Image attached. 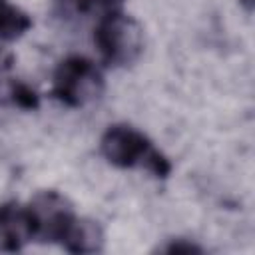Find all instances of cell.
I'll return each instance as SVG.
<instances>
[{"label":"cell","instance_id":"1","mask_svg":"<svg viewBox=\"0 0 255 255\" xmlns=\"http://www.w3.org/2000/svg\"><path fill=\"white\" fill-rule=\"evenodd\" d=\"M100 151L116 167H139L159 179L171 173V161L143 131L128 124L110 126L100 139Z\"/></svg>","mask_w":255,"mask_h":255},{"label":"cell","instance_id":"2","mask_svg":"<svg viewBox=\"0 0 255 255\" xmlns=\"http://www.w3.org/2000/svg\"><path fill=\"white\" fill-rule=\"evenodd\" d=\"M94 42L106 64L126 68L135 64L143 54L145 34L143 26L133 16L116 10L100 18Z\"/></svg>","mask_w":255,"mask_h":255},{"label":"cell","instance_id":"3","mask_svg":"<svg viewBox=\"0 0 255 255\" xmlns=\"http://www.w3.org/2000/svg\"><path fill=\"white\" fill-rule=\"evenodd\" d=\"M104 90V74L90 58L68 56L54 72L52 94L68 108H84L100 100Z\"/></svg>","mask_w":255,"mask_h":255},{"label":"cell","instance_id":"4","mask_svg":"<svg viewBox=\"0 0 255 255\" xmlns=\"http://www.w3.org/2000/svg\"><path fill=\"white\" fill-rule=\"evenodd\" d=\"M26 209L32 223V235L42 243H60L72 221L78 217L70 199L54 189L38 191Z\"/></svg>","mask_w":255,"mask_h":255},{"label":"cell","instance_id":"5","mask_svg":"<svg viewBox=\"0 0 255 255\" xmlns=\"http://www.w3.org/2000/svg\"><path fill=\"white\" fill-rule=\"evenodd\" d=\"M32 239V223L26 205L18 201L0 203V249L20 251Z\"/></svg>","mask_w":255,"mask_h":255},{"label":"cell","instance_id":"6","mask_svg":"<svg viewBox=\"0 0 255 255\" xmlns=\"http://www.w3.org/2000/svg\"><path fill=\"white\" fill-rule=\"evenodd\" d=\"M104 229L98 221L76 217L60 243L70 253H100L104 249Z\"/></svg>","mask_w":255,"mask_h":255},{"label":"cell","instance_id":"7","mask_svg":"<svg viewBox=\"0 0 255 255\" xmlns=\"http://www.w3.org/2000/svg\"><path fill=\"white\" fill-rule=\"evenodd\" d=\"M32 28V18L28 12L12 4L10 0H0V42H12L24 36Z\"/></svg>","mask_w":255,"mask_h":255},{"label":"cell","instance_id":"8","mask_svg":"<svg viewBox=\"0 0 255 255\" xmlns=\"http://www.w3.org/2000/svg\"><path fill=\"white\" fill-rule=\"evenodd\" d=\"M6 104H12V106H16L20 110H38L40 96L28 84L12 78L10 88H8V94H6Z\"/></svg>","mask_w":255,"mask_h":255},{"label":"cell","instance_id":"9","mask_svg":"<svg viewBox=\"0 0 255 255\" xmlns=\"http://www.w3.org/2000/svg\"><path fill=\"white\" fill-rule=\"evenodd\" d=\"M124 0H72L74 8L82 14H110V12H116L120 10Z\"/></svg>","mask_w":255,"mask_h":255},{"label":"cell","instance_id":"10","mask_svg":"<svg viewBox=\"0 0 255 255\" xmlns=\"http://www.w3.org/2000/svg\"><path fill=\"white\" fill-rule=\"evenodd\" d=\"M159 251L163 253H201L203 249L187 239H171L167 245H163Z\"/></svg>","mask_w":255,"mask_h":255},{"label":"cell","instance_id":"11","mask_svg":"<svg viewBox=\"0 0 255 255\" xmlns=\"http://www.w3.org/2000/svg\"><path fill=\"white\" fill-rule=\"evenodd\" d=\"M241 4H243V8L247 10V12H251L253 10V0H239Z\"/></svg>","mask_w":255,"mask_h":255}]
</instances>
